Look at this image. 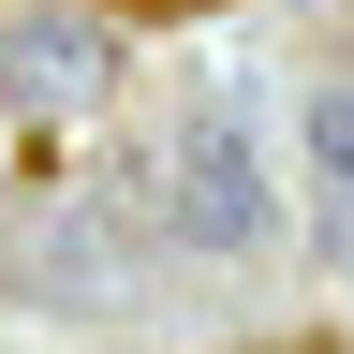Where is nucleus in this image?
I'll use <instances>...</instances> for the list:
<instances>
[{"label":"nucleus","instance_id":"3","mask_svg":"<svg viewBox=\"0 0 354 354\" xmlns=\"http://www.w3.org/2000/svg\"><path fill=\"white\" fill-rule=\"evenodd\" d=\"M310 177L354 207V88H325V104H310Z\"/></svg>","mask_w":354,"mask_h":354},{"label":"nucleus","instance_id":"2","mask_svg":"<svg viewBox=\"0 0 354 354\" xmlns=\"http://www.w3.org/2000/svg\"><path fill=\"white\" fill-rule=\"evenodd\" d=\"M0 88H30V104H88V88H104V30H15L0 44Z\"/></svg>","mask_w":354,"mask_h":354},{"label":"nucleus","instance_id":"1","mask_svg":"<svg viewBox=\"0 0 354 354\" xmlns=\"http://www.w3.org/2000/svg\"><path fill=\"white\" fill-rule=\"evenodd\" d=\"M162 221H177V251H251L266 236V162H251V133L221 104L162 148Z\"/></svg>","mask_w":354,"mask_h":354}]
</instances>
